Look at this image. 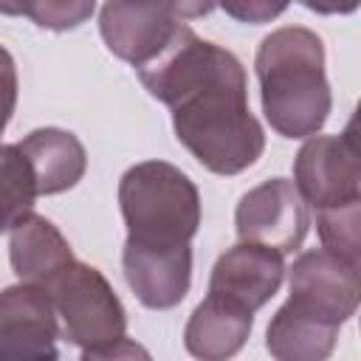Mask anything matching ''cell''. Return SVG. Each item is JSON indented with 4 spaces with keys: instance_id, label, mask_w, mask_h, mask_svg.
I'll use <instances>...</instances> for the list:
<instances>
[{
    "instance_id": "obj_1",
    "label": "cell",
    "mask_w": 361,
    "mask_h": 361,
    "mask_svg": "<svg viewBox=\"0 0 361 361\" xmlns=\"http://www.w3.org/2000/svg\"><path fill=\"white\" fill-rule=\"evenodd\" d=\"M147 93L172 110L178 141L214 175H237L257 164L265 133L248 110L243 62L200 39L186 23L144 65L135 68Z\"/></svg>"
},
{
    "instance_id": "obj_2",
    "label": "cell",
    "mask_w": 361,
    "mask_h": 361,
    "mask_svg": "<svg viewBox=\"0 0 361 361\" xmlns=\"http://www.w3.org/2000/svg\"><path fill=\"white\" fill-rule=\"evenodd\" d=\"M262 113L285 138L316 135L333 107L322 37L302 25L271 31L254 59Z\"/></svg>"
},
{
    "instance_id": "obj_3",
    "label": "cell",
    "mask_w": 361,
    "mask_h": 361,
    "mask_svg": "<svg viewBox=\"0 0 361 361\" xmlns=\"http://www.w3.org/2000/svg\"><path fill=\"white\" fill-rule=\"evenodd\" d=\"M127 243L138 248L189 245L200 226V192L186 172L166 161H141L118 180Z\"/></svg>"
},
{
    "instance_id": "obj_4",
    "label": "cell",
    "mask_w": 361,
    "mask_h": 361,
    "mask_svg": "<svg viewBox=\"0 0 361 361\" xmlns=\"http://www.w3.org/2000/svg\"><path fill=\"white\" fill-rule=\"evenodd\" d=\"M59 333L82 350V358H102V353L127 336V313L113 293L110 282L85 262H71L45 285Z\"/></svg>"
},
{
    "instance_id": "obj_5",
    "label": "cell",
    "mask_w": 361,
    "mask_h": 361,
    "mask_svg": "<svg viewBox=\"0 0 361 361\" xmlns=\"http://www.w3.org/2000/svg\"><path fill=\"white\" fill-rule=\"evenodd\" d=\"M293 186L316 212L361 200L355 118L338 135H307L293 161Z\"/></svg>"
},
{
    "instance_id": "obj_6",
    "label": "cell",
    "mask_w": 361,
    "mask_h": 361,
    "mask_svg": "<svg viewBox=\"0 0 361 361\" xmlns=\"http://www.w3.org/2000/svg\"><path fill=\"white\" fill-rule=\"evenodd\" d=\"M361 299L358 265L327 248H310L290 265V310L338 327L350 322Z\"/></svg>"
},
{
    "instance_id": "obj_7",
    "label": "cell",
    "mask_w": 361,
    "mask_h": 361,
    "mask_svg": "<svg viewBox=\"0 0 361 361\" xmlns=\"http://www.w3.org/2000/svg\"><path fill=\"white\" fill-rule=\"evenodd\" d=\"M234 223L240 243H257L285 257L305 243L310 217L293 180L271 178L240 197Z\"/></svg>"
},
{
    "instance_id": "obj_8",
    "label": "cell",
    "mask_w": 361,
    "mask_h": 361,
    "mask_svg": "<svg viewBox=\"0 0 361 361\" xmlns=\"http://www.w3.org/2000/svg\"><path fill=\"white\" fill-rule=\"evenodd\" d=\"M178 25L180 20L166 0H107L99 14L104 45L133 68L152 59Z\"/></svg>"
},
{
    "instance_id": "obj_9",
    "label": "cell",
    "mask_w": 361,
    "mask_h": 361,
    "mask_svg": "<svg viewBox=\"0 0 361 361\" xmlns=\"http://www.w3.org/2000/svg\"><path fill=\"white\" fill-rule=\"evenodd\" d=\"M59 319L39 285H11L0 293V358H56Z\"/></svg>"
},
{
    "instance_id": "obj_10",
    "label": "cell",
    "mask_w": 361,
    "mask_h": 361,
    "mask_svg": "<svg viewBox=\"0 0 361 361\" xmlns=\"http://www.w3.org/2000/svg\"><path fill=\"white\" fill-rule=\"evenodd\" d=\"M282 276L285 257L279 251L257 243H240L217 257L209 276V290L254 313L279 290Z\"/></svg>"
},
{
    "instance_id": "obj_11",
    "label": "cell",
    "mask_w": 361,
    "mask_h": 361,
    "mask_svg": "<svg viewBox=\"0 0 361 361\" xmlns=\"http://www.w3.org/2000/svg\"><path fill=\"white\" fill-rule=\"evenodd\" d=\"M124 279L135 299L152 310H169L180 305L192 285V248H138L124 243L121 251Z\"/></svg>"
},
{
    "instance_id": "obj_12",
    "label": "cell",
    "mask_w": 361,
    "mask_h": 361,
    "mask_svg": "<svg viewBox=\"0 0 361 361\" xmlns=\"http://www.w3.org/2000/svg\"><path fill=\"white\" fill-rule=\"evenodd\" d=\"M8 231V259L20 282L45 288L56 274H62L73 262L68 240L42 214L28 212Z\"/></svg>"
},
{
    "instance_id": "obj_13",
    "label": "cell",
    "mask_w": 361,
    "mask_h": 361,
    "mask_svg": "<svg viewBox=\"0 0 361 361\" xmlns=\"http://www.w3.org/2000/svg\"><path fill=\"white\" fill-rule=\"evenodd\" d=\"M254 324V313L220 293H212L195 307L186 330H183V344L195 358L206 361H220L234 355Z\"/></svg>"
},
{
    "instance_id": "obj_14",
    "label": "cell",
    "mask_w": 361,
    "mask_h": 361,
    "mask_svg": "<svg viewBox=\"0 0 361 361\" xmlns=\"http://www.w3.org/2000/svg\"><path fill=\"white\" fill-rule=\"evenodd\" d=\"M17 147L31 164L39 195H59L73 189L87 169V152L82 141L59 127L31 130Z\"/></svg>"
},
{
    "instance_id": "obj_15",
    "label": "cell",
    "mask_w": 361,
    "mask_h": 361,
    "mask_svg": "<svg viewBox=\"0 0 361 361\" xmlns=\"http://www.w3.org/2000/svg\"><path fill=\"white\" fill-rule=\"evenodd\" d=\"M336 338L338 327L322 324L282 305L268 324L265 347L279 361H322L333 353Z\"/></svg>"
},
{
    "instance_id": "obj_16",
    "label": "cell",
    "mask_w": 361,
    "mask_h": 361,
    "mask_svg": "<svg viewBox=\"0 0 361 361\" xmlns=\"http://www.w3.org/2000/svg\"><path fill=\"white\" fill-rule=\"evenodd\" d=\"M39 197L28 158L17 144H0V234L34 209Z\"/></svg>"
},
{
    "instance_id": "obj_17",
    "label": "cell",
    "mask_w": 361,
    "mask_h": 361,
    "mask_svg": "<svg viewBox=\"0 0 361 361\" xmlns=\"http://www.w3.org/2000/svg\"><path fill=\"white\" fill-rule=\"evenodd\" d=\"M358 223H361V200L347 203V206H336V209H319L316 212V228L322 237V248L358 265V259H361Z\"/></svg>"
},
{
    "instance_id": "obj_18",
    "label": "cell",
    "mask_w": 361,
    "mask_h": 361,
    "mask_svg": "<svg viewBox=\"0 0 361 361\" xmlns=\"http://www.w3.org/2000/svg\"><path fill=\"white\" fill-rule=\"evenodd\" d=\"M96 0H28V17L48 31H71L90 20Z\"/></svg>"
},
{
    "instance_id": "obj_19",
    "label": "cell",
    "mask_w": 361,
    "mask_h": 361,
    "mask_svg": "<svg viewBox=\"0 0 361 361\" xmlns=\"http://www.w3.org/2000/svg\"><path fill=\"white\" fill-rule=\"evenodd\" d=\"M217 3L231 20L251 25L271 23L290 6V0H217Z\"/></svg>"
},
{
    "instance_id": "obj_20",
    "label": "cell",
    "mask_w": 361,
    "mask_h": 361,
    "mask_svg": "<svg viewBox=\"0 0 361 361\" xmlns=\"http://www.w3.org/2000/svg\"><path fill=\"white\" fill-rule=\"evenodd\" d=\"M17 107V65L14 56L0 45V135Z\"/></svg>"
},
{
    "instance_id": "obj_21",
    "label": "cell",
    "mask_w": 361,
    "mask_h": 361,
    "mask_svg": "<svg viewBox=\"0 0 361 361\" xmlns=\"http://www.w3.org/2000/svg\"><path fill=\"white\" fill-rule=\"evenodd\" d=\"M166 3L172 6L175 17L180 23L183 20H195V17H206L217 6V0H166Z\"/></svg>"
},
{
    "instance_id": "obj_22",
    "label": "cell",
    "mask_w": 361,
    "mask_h": 361,
    "mask_svg": "<svg viewBox=\"0 0 361 361\" xmlns=\"http://www.w3.org/2000/svg\"><path fill=\"white\" fill-rule=\"evenodd\" d=\"M316 14H350L358 8V0H302Z\"/></svg>"
},
{
    "instance_id": "obj_23",
    "label": "cell",
    "mask_w": 361,
    "mask_h": 361,
    "mask_svg": "<svg viewBox=\"0 0 361 361\" xmlns=\"http://www.w3.org/2000/svg\"><path fill=\"white\" fill-rule=\"evenodd\" d=\"M28 11V0H0V14L8 17H20Z\"/></svg>"
}]
</instances>
